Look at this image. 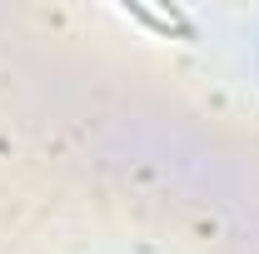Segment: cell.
I'll return each mask as SVG.
<instances>
[{
  "label": "cell",
  "instance_id": "1",
  "mask_svg": "<svg viewBox=\"0 0 259 254\" xmlns=\"http://www.w3.org/2000/svg\"><path fill=\"white\" fill-rule=\"evenodd\" d=\"M130 15H135V20H145V25H150V30H160V35H185V40H190V20H185V15H180V10H175V5H169V10H150V5H125Z\"/></svg>",
  "mask_w": 259,
  "mask_h": 254
}]
</instances>
